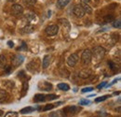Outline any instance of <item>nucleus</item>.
Here are the masks:
<instances>
[{
	"mask_svg": "<svg viewBox=\"0 0 121 117\" xmlns=\"http://www.w3.org/2000/svg\"><path fill=\"white\" fill-rule=\"evenodd\" d=\"M55 106L52 105V104H47L45 107L41 108V112H47V111H49V110H52Z\"/></svg>",
	"mask_w": 121,
	"mask_h": 117,
	"instance_id": "obj_26",
	"label": "nucleus"
},
{
	"mask_svg": "<svg viewBox=\"0 0 121 117\" xmlns=\"http://www.w3.org/2000/svg\"><path fill=\"white\" fill-rule=\"evenodd\" d=\"M36 1H37V0H23L24 4L29 5V6H33V5H35V4L36 3Z\"/></svg>",
	"mask_w": 121,
	"mask_h": 117,
	"instance_id": "obj_31",
	"label": "nucleus"
},
{
	"mask_svg": "<svg viewBox=\"0 0 121 117\" xmlns=\"http://www.w3.org/2000/svg\"><path fill=\"white\" fill-rule=\"evenodd\" d=\"M59 96H56L54 94H51V95H46V100H53V99H56L58 98Z\"/></svg>",
	"mask_w": 121,
	"mask_h": 117,
	"instance_id": "obj_27",
	"label": "nucleus"
},
{
	"mask_svg": "<svg viewBox=\"0 0 121 117\" xmlns=\"http://www.w3.org/2000/svg\"><path fill=\"white\" fill-rule=\"evenodd\" d=\"M92 60V54H91V51L90 49H87L85 50L82 54H81V61H82V64L84 66H87L89 65Z\"/></svg>",
	"mask_w": 121,
	"mask_h": 117,
	"instance_id": "obj_2",
	"label": "nucleus"
},
{
	"mask_svg": "<svg viewBox=\"0 0 121 117\" xmlns=\"http://www.w3.org/2000/svg\"><path fill=\"white\" fill-rule=\"evenodd\" d=\"M104 21L105 23H112V22L115 21V16L112 14L106 15V16H104Z\"/></svg>",
	"mask_w": 121,
	"mask_h": 117,
	"instance_id": "obj_23",
	"label": "nucleus"
},
{
	"mask_svg": "<svg viewBox=\"0 0 121 117\" xmlns=\"http://www.w3.org/2000/svg\"><path fill=\"white\" fill-rule=\"evenodd\" d=\"M110 96H103V97H100V98H97L96 99H95V102L96 103H99V102H102V101H104V100H106L108 98H109Z\"/></svg>",
	"mask_w": 121,
	"mask_h": 117,
	"instance_id": "obj_28",
	"label": "nucleus"
},
{
	"mask_svg": "<svg viewBox=\"0 0 121 117\" xmlns=\"http://www.w3.org/2000/svg\"><path fill=\"white\" fill-rule=\"evenodd\" d=\"M77 61H78V54H72L67 58V65H68L69 67L74 68L76 65Z\"/></svg>",
	"mask_w": 121,
	"mask_h": 117,
	"instance_id": "obj_8",
	"label": "nucleus"
},
{
	"mask_svg": "<svg viewBox=\"0 0 121 117\" xmlns=\"http://www.w3.org/2000/svg\"><path fill=\"white\" fill-rule=\"evenodd\" d=\"M8 46H9V47H10V48H12V47L14 46V43H13V41H11V40H9V41H8Z\"/></svg>",
	"mask_w": 121,
	"mask_h": 117,
	"instance_id": "obj_37",
	"label": "nucleus"
},
{
	"mask_svg": "<svg viewBox=\"0 0 121 117\" xmlns=\"http://www.w3.org/2000/svg\"><path fill=\"white\" fill-rule=\"evenodd\" d=\"M105 85H107V82H104V83H100L98 86H97V88L98 89H102V88H104Z\"/></svg>",
	"mask_w": 121,
	"mask_h": 117,
	"instance_id": "obj_35",
	"label": "nucleus"
},
{
	"mask_svg": "<svg viewBox=\"0 0 121 117\" xmlns=\"http://www.w3.org/2000/svg\"><path fill=\"white\" fill-rule=\"evenodd\" d=\"M108 65H109V68H110L111 70H113V71H117V70H118V67H117V65L116 63H114L113 61H109V62H108Z\"/></svg>",
	"mask_w": 121,
	"mask_h": 117,
	"instance_id": "obj_21",
	"label": "nucleus"
},
{
	"mask_svg": "<svg viewBox=\"0 0 121 117\" xmlns=\"http://www.w3.org/2000/svg\"><path fill=\"white\" fill-rule=\"evenodd\" d=\"M35 110V108L34 107H26V108H23L21 110V113L22 114H26V113H30V112H33Z\"/></svg>",
	"mask_w": 121,
	"mask_h": 117,
	"instance_id": "obj_18",
	"label": "nucleus"
},
{
	"mask_svg": "<svg viewBox=\"0 0 121 117\" xmlns=\"http://www.w3.org/2000/svg\"><path fill=\"white\" fill-rule=\"evenodd\" d=\"M105 49L102 46H96L92 49L91 51V54H92V57L94 58V60L96 62H100L102 61L103 58L104 57L105 55Z\"/></svg>",
	"mask_w": 121,
	"mask_h": 117,
	"instance_id": "obj_1",
	"label": "nucleus"
},
{
	"mask_svg": "<svg viewBox=\"0 0 121 117\" xmlns=\"http://www.w3.org/2000/svg\"><path fill=\"white\" fill-rule=\"evenodd\" d=\"M52 87H53L52 84L46 81L40 82L38 83V89H40L42 91H50V90H52Z\"/></svg>",
	"mask_w": 121,
	"mask_h": 117,
	"instance_id": "obj_9",
	"label": "nucleus"
},
{
	"mask_svg": "<svg viewBox=\"0 0 121 117\" xmlns=\"http://www.w3.org/2000/svg\"><path fill=\"white\" fill-rule=\"evenodd\" d=\"M35 31V26L33 25V24H27V25H25L22 29V33H24V34H31V33H33Z\"/></svg>",
	"mask_w": 121,
	"mask_h": 117,
	"instance_id": "obj_12",
	"label": "nucleus"
},
{
	"mask_svg": "<svg viewBox=\"0 0 121 117\" xmlns=\"http://www.w3.org/2000/svg\"><path fill=\"white\" fill-rule=\"evenodd\" d=\"M120 94V92H115L114 93V95H119Z\"/></svg>",
	"mask_w": 121,
	"mask_h": 117,
	"instance_id": "obj_40",
	"label": "nucleus"
},
{
	"mask_svg": "<svg viewBox=\"0 0 121 117\" xmlns=\"http://www.w3.org/2000/svg\"><path fill=\"white\" fill-rule=\"evenodd\" d=\"M50 61H51V56H50L49 54H47V55L44 56L43 61H42V68H43L44 69H46V68L49 66Z\"/></svg>",
	"mask_w": 121,
	"mask_h": 117,
	"instance_id": "obj_11",
	"label": "nucleus"
},
{
	"mask_svg": "<svg viewBox=\"0 0 121 117\" xmlns=\"http://www.w3.org/2000/svg\"><path fill=\"white\" fill-rule=\"evenodd\" d=\"M45 32L48 36H55L59 32V26L57 24H50L46 28Z\"/></svg>",
	"mask_w": 121,
	"mask_h": 117,
	"instance_id": "obj_6",
	"label": "nucleus"
},
{
	"mask_svg": "<svg viewBox=\"0 0 121 117\" xmlns=\"http://www.w3.org/2000/svg\"><path fill=\"white\" fill-rule=\"evenodd\" d=\"M119 80H120V78H117V79H115V80H114V81H113V82H112V83H110L109 85H112V84H114V83H117V81H119Z\"/></svg>",
	"mask_w": 121,
	"mask_h": 117,
	"instance_id": "obj_38",
	"label": "nucleus"
},
{
	"mask_svg": "<svg viewBox=\"0 0 121 117\" xmlns=\"http://www.w3.org/2000/svg\"><path fill=\"white\" fill-rule=\"evenodd\" d=\"M45 100H46V95H43V94H36L34 97V101L36 103L43 102Z\"/></svg>",
	"mask_w": 121,
	"mask_h": 117,
	"instance_id": "obj_13",
	"label": "nucleus"
},
{
	"mask_svg": "<svg viewBox=\"0 0 121 117\" xmlns=\"http://www.w3.org/2000/svg\"><path fill=\"white\" fill-rule=\"evenodd\" d=\"M82 1H83L84 3H87V4H88V3H89V2L91 1V0H82Z\"/></svg>",
	"mask_w": 121,
	"mask_h": 117,
	"instance_id": "obj_39",
	"label": "nucleus"
},
{
	"mask_svg": "<svg viewBox=\"0 0 121 117\" xmlns=\"http://www.w3.org/2000/svg\"><path fill=\"white\" fill-rule=\"evenodd\" d=\"M49 117H66L63 111L60 110V111H55V112H52L49 113Z\"/></svg>",
	"mask_w": 121,
	"mask_h": 117,
	"instance_id": "obj_16",
	"label": "nucleus"
},
{
	"mask_svg": "<svg viewBox=\"0 0 121 117\" xmlns=\"http://www.w3.org/2000/svg\"><path fill=\"white\" fill-rule=\"evenodd\" d=\"M96 117H98V116H96Z\"/></svg>",
	"mask_w": 121,
	"mask_h": 117,
	"instance_id": "obj_43",
	"label": "nucleus"
},
{
	"mask_svg": "<svg viewBox=\"0 0 121 117\" xmlns=\"http://www.w3.org/2000/svg\"><path fill=\"white\" fill-rule=\"evenodd\" d=\"M9 2H14L15 0H9Z\"/></svg>",
	"mask_w": 121,
	"mask_h": 117,
	"instance_id": "obj_42",
	"label": "nucleus"
},
{
	"mask_svg": "<svg viewBox=\"0 0 121 117\" xmlns=\"http://www.w3.org/2000/svg\"><path fill=\"white\" fill-rule=\"evenodd\" d=\"M93 90V87H86L82 89V93H87V92H91Z\"/></svg>",
	"mask_w": 121,
	"mask_h": 117,
	"instance_id": "obj_34",
	"label": "nucleus"
},
{
	"mask_svg": "<svg viewBox=\"0 0 121 117\" xmlns=\"http://www.w3.org/2000/svg\"><path fill=\"white\" fill-rule=\"evenodd\" d=\"M5 117H18V112H9L6 113Z\"/></svg>",
	"mask_w": 121,
	"mask_h": 117,
	"instance_id": "obj_30",
	"label": "nucleus"
},
{
	"mask_svg": "<svg viewBox=\"0 0 121 117\" xmlns=\"http://www.w3.org/2000/svg\"><path fill=\"white\" fill-rule=\"evenodd\" d=\"M73 12H74V14L76 15L77 18H82V17H84L85 14H86L85 11H84V10H83L82 7L80 6V4H77V5H76V6L74 7Z\"/></svg>",
	"mask_w": 121,
	"mask_h": 117,
	"instance_id": "obj_7",
	"label": "nucleus"
},
{
	"mask_svg": "<svg viewBox=\"0 0 121 117\" xmlns=\"http://www.w3.org/2000/svg\"><path fill=\"white\" fill-rule=\"evenodd\" d=\"M7 66V59L4 54L0 55V68H5V67Z\"/></svg>",
	"mask_w": 121,
	"mask_h": 117,
	"instance_id": "obj_20",
	"label": "nucleus"
},
{
	"mask_svg": "<svg viewBox=\"0 0 121 117\" xmlns=\"http://www.w3.org/2000/svg\"><path fill=\"white\" fill-rule=\"evenodd\" d=\"M80 6H81V7H82V9L84 10L85 13H89V14H91V13H92V9H91V7H90L87 3L82 2V3H80Z\"/></svg>",
	"mask_w": 121,
	"mask_h": 117,
	"instance_id": "obj_17",
	"label": "nucleus"
},
{
	"mask_svg": "<svg viewBox=\"0 0 121 117\" xmlns=\"http://www.w3.org/2000/svg\"><path fill=\"white\" fill-rule=\"evenodd\" d=\"M23 13V8L20 4H15L11 7V14L17 18L21 17Z\"/></svg>",
	"mask_w": 121,
	"mask_h": 117,
	"instance_id": "obj_4",
	"label": "nucleus"
},
{
	"mask_svg": "<svg viewBox=\"0 0 121 117\" xmlns=\"http://www.w3.org/2000/svg\"><path fill=\"white\" fill-rule=\"evenodd\" d=\"M79 104H80V105H90V104H91V101L88 100V99H81V100L79 101Z\"/></svg>",
	"mask_w": 121,
	"mask_h": 117,
	"instance_id": "obj_32",
	"label": "nucleus"
},
{
	"mask_svg": "<svg viewBox=\"0 0 121 117\" xmlns=\"http://www.w3.org/2000/svg\"><path fill=\"white\" fill-rule=\"evenodd\" d=\"M60 24H61L64 26V28H65V26H66V28H67L68 31L70 30V24H69V22H68L66 19H63V18L60 19Z\"/></svg>",
	"mask_w": 121,
	"mask_h": 117,
	"instance_id": "obj_22",
	"label": "nucleus"
},
{
	"mask_svg": "<svg viewBox=\"0 0 121 117\" xmlns=\"http://www.w3.org/2000/svg\"><path fill=\"white\" fill-rule=\"evenodd\" d=\"M2 114H3V112H2V111H1V110H0V116H1V115H2Z\"/></svg>",
	"mask_w": 121,
	"mask_h": 117,
	"instance_id": "obj_41",
	"label": "nucleus"
},
{
	"mask_svg": "<svg viewBox=\"0 0 121 117\" xmlns=\"http://www.w3.org/2000/svg\"><path fill=\"white\" fill-rule=\"evenodd\" d=\"M91 75V69H87V68H85V69L81 70L80 72H78V76L80 78H82V79H87Z\"/></svg>",
	"mask_w": 121,
	"mask_h": 117,
	"instance_id": "obj_10",
	"label": "nucleus"
},
{
	"mask_svg": "<svg viewBox=\"0 0 121 117\" xmlns=\"http://www.w3.org/2000/svg\"><path fill=\"white\" fill-rule=\"evenodd\" d=\"M62 111H63L65 116L69 117V116H73L76 113H77L78 112H80V108H77L76 106H68V107L64 108Z\"/></svg>",
	"mask_w": 121,
	"mask_h": 117,
	"instance_id": "obj_3",
	"label": "nucleus"
},
{
	"mask_svg": "<svg viewBox=\"0 0 121 117\" xmlns=\"http://www.w3.org/2000/svg\"><path fill=\"white\" fill-rule=\"evenodd\" d=\"M71 0H58L57 1V4H56V7L58 9H63L64 7H66L69 3H70Z\"/></svg>",
	"mask_w": 121,
	"mask_h": 117,
	"instance_id": "obj_14",
	"label": "nucleus"
},
{
	"mask_svg": "<svg viewBox=\"0 0 121 117\" xmlns=\"http://www.w3.org/2000/svg\"><path fill=\"white\" fill-rule=\"evenodd\" d=\"M5 72L7 74H9L11 72V67L10 66H6L5 67Z\"/></svg>",
	"mask_w": 121,
	"mask_h": 117,
	"instance_id": "obj_33",
	"label": "nucleus"
},
{
	"mask_svg": "<svg viewBox=\"0 0 121 117\" xmlns=\"http://www.w3.org/2000/svg\"><path fill=\"white\" fill-rule=\"evenodd\" d=\"M18 50H19V51H20V50H27V46H26V44L24 43V42H22V47H20Z\"/></svg>",
	"mask_w": 121,
	"mask_h": 117,
	"instance_id": "obj_36",
	"label": "nucleus"
},
{
	"mask_svg": "<svg viewBox=\"0 0 121 117\" xmlns=\"http://www.w3.org/2000/svg\"><path fill=\"white\" fill-rule=\"evenodd\" d=\"M9 98V94L6 90H0V103L6 101Z\"/></svg>",
	"mask_w": 121,
	"mask_h": 117,
	"instance_id": "obj_15",
	"label": "nucleus"
},
{
	"mask_svg": "<svg viewBox=\"0 0 121 117\" xmlns=\"http://www.w3.org/2000/svg\"><path fill=\"white\" fill-rule=\"evenodd\" d=\"M113 26L115 28H120L121 27V21L118 19V20H115L114 23H113Z\"/></svg>",
	"mask_w": 121,
	"mask_h": 117,
	"instance_id": "obj_29",
	"label": "nucleus"
},
{
	"mask_svg": "<svg viewBox=\"0 0 121 117\" xmlns=\"http://www.w3.org/2000/svg\"><path fill=\"white\" fill-rule=\"evenodd\" d=\"M24 61V56L22 54H17L15 55L12 56L11 58V63H12V66L14 67H19L20 65H22Z\"/></svg>",
	"mask_w": 121,
	"mask_h": 117,
	"instance_id": "obj_5",
	"label": "nucleus"
},
{
	"mask_svg": "<svg viewBox=\"0 0 121 117\" xmlns=\"http://www.w3.org/2000/svg\"><path fill=\"white\" fill-rule=\"evenodd\" d=\"M58 88L60 89V90H62V91H68L69 89H70V86H69V84H67V83H59L58 84Z\"/></svg>",
	"mask_w": 121,
	"mask_h": 117,
	"instance_id": "obj_24",
	"label": "nucleus"
},
{
	"mask_svg": "<svg viewBox=\"0 0 121 117\" xmlns=\"http://www.w3.org/2000/svg\"><path fill=\"white\" fill-rule=\"evenodd\" d=\"M28 87H29V84H28V83L27 82H24L23 83V85H22V97L26 94V92L28 91Z\"/></svg>",
	"mask_w": 121,
	"mask_h": 117,
	"instance_id": "obj_25",
	"label": "nucleus"
},
{
	"mask_svg": "<svg viewBox=\"0 0 121 117\" xmlns=\"http://www.w3.org/2000/svg\"><path fill=\"white\" fill-rule=\"evenodd\" d=\"M25 18H26V20H27V21H29V22H32V21H35V20L37 19L36 15L35 14L34 12H28L27 14L25 15Z\"/></svg>",
	"mask_w": 121,
	"mask_h": 117,
	"instance_id": "obj_19",
	"label": "nucleus"
}]
</instances>
